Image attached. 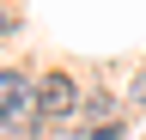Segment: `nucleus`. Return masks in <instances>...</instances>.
<instances>
[{
    "instance_id": "f257e3e1",
    "label": "nucleus",
    "mask_w": 146,
    "mask_h": 140,
    "mask_svg": "<svg viewBox=\"0 0 146 140\" xmlns=\"http://www.w3.org/2000/svg\"><path fill=\"white\" fill-rule=\"evenodd\" d=\"M73 79L67 73H49L43 85H36V116H73Z\"/></svg>"
},
{
    "instance_id": "20e7f679",
    "label": "nucleus",
    "mask_w": 146,
    "mask_h": 140,
    "mask_svg": "<svg viewBox=\"0 0 146 140\" xmlns=\"http://www.w3.org/2000/svg\"><path fill=\"white\" fill-rule=\"evenodd\" d=\"M134 98H140V104H146V73H140V85H134Z\"/></svg>"
},
{
    "instance_id": "39448f33",
    "label": "nucleus",
    "mask_w": 146,
    "mask_h": 140,
    "mask_svg": "<svg viewBox=\"0 0 146 140\" xmlns=\"http://www.w3.org/2000/svg\"><path fill=\"white\" fill-rule=\"evenodd\" d=\"M0 31H12V19H6V6H0Z\"/></svg>"
},
{
    "instance_id": "7ed1b4c3",
    "label": "nucleus",
    "mask_w": 146,
    "mask_h": 140,
    "mask_svg": "<svg viewBox=\"0 0 146 140\" xmlns=\"http://www.w3.org/2000/svg\"><path fill=\"white\" fill-rule=\"evenodd\" d=\"M25 134H31V122H25V110L0 116V140H25Z\"/></svg>"
},
{
    "instance_id": "f03ea898",
    "label": "nucleus",
    "mask_w": 146,
    "mask_h": 140,
    "mask_svg": "<svg viewBox=\"0 0 146 140\" xmlns=\"http://www.w3.org/2000/svg\"><path fill=\"white\" fill-rule=\"evenodd\" d=\"M36 92L25 85V73H0V116H12V110H31Z\"/></svg>"
}]
</instances>
